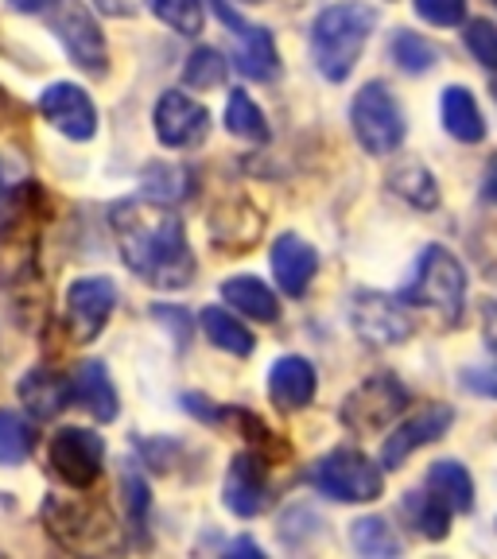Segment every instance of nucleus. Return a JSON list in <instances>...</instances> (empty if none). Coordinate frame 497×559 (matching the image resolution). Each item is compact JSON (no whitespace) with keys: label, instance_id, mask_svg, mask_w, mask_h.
Returning a JSON list of instances; mask_svg holds the SVG:
<instances>
[{"label":"nucleus","instance_id":"nucleus-17","mask_svg":"<svg viewBox=\"0 0 497 559\" xmlns=\"http://www.w3.org/2000/svg\"><path fill=\"white\" fill-rule=\"evenodd\" d=\"M264 466L253 451L234 454L226 471V509L237 516H257L264 509Z\"/></svg>","mask_w":497,"mask_h":559},{"label":"nucleus","instance_id":"nucleus-28","mask_svg":"<svg viewBox=\"0 0 497 559\" xmlns=\"http://www.w3.org/2000/svg\"><path fill=\"white\" fill-rule=\"evenodd\" d=\"M35 447V431L24 416L16 412H0V466H20L32 454Z\"/></svg>","mask_w":497,"mask_h":559},{"label":"nucleus","instance_id":"nucleus-14","mask_svg":"<svg viewBox=\"0 0 497 559\" xmlns=\"http://www.w3.org/2000/svg\"><path fill=\"white\" fill-rule=\"evenodd\" d=\"M218 12L237 35V70H241L245 79H257V82H272L280 74V51L272 44V32L269 27H257V24H245L241 16L226 9V0H218Z\"/></svg>","mask_w":497,"mask_h":559},{"label":"nucleus","instance_id":"nucleus-27","mask_svg":"<svg viewBox=\"0 0 497 559\" xmlns=\"http://www.w3.org/2000/svg\"><path fill=\"white\" fill-rule=\"evenodd\" d=\"M226 129L234 132V136H241V140H253V144L269 140V121H264V114L257 109V102L245 94V90H234V94H229Z\"/></svg>","mask_w":497,"mask_h":559},{"label":"nucleus","instance_id":"nucleus-37","mask_svg":"<svg viewBox=\"0 0 497 559\" xmlns=\"http://www.w3.org/2000/svg\"><path fill=\"white\" fill-rule=\"evenodd\" d=\"M482 334H486L489 349L497 354V304H486V307H482Z\"/></svg>","mask_w":497,"mask_h":559},{"label":"nucleus","instance_id":"nucleus-39","mask_svg":"<svg viewBox=\"0 0 497 559\" xmlns=\"http://www.w3.org/2000/svg\"><path fill=\"white\" fill-rule=\"evenodd\" d=\"M9 4L16 12H44L47 4H51V0H9Z\"/></svg>","mask_w":497,"mask_h":559},{"label":"nucleus","instance_id":"nucleus-22","mask_svg":"<svg viewBox=\"0 0 497 559\" xmlns=\"http://www.w3.org/2000/svg\"><path fill=\"white\" fill-rule=\"evenodd\" d=\"M199 323H202V334L218 349H226V354H237V358H249V354H253V346H257L253 331H249L234 311H226V307H202Z\"/></svg>","mask_w":497,"mask_h":559},{"label":"nucleus","instance_id":"nucleus-30","mask_svg":"<svg viewBox=\"0 0 497 559\" xmlns=\"http://www.w3.org/2000/svg\"><path fill=\"white\" fill-rule=\"evenodd\" d=\"M229 74V62L222 59V51H214V47H199V51L187 55V67H184V82L194 90H218L222 82H226Z\"/></svg>","mask_w":497,"mask_h":559},{"label":"nucleus","instance_id":"nucleus-25","mask_svg":"<svg viewBox=\"0 0 497 559\" xmlns=\"http://www.w3.org/2000/svg\"><path fill=\"white\" fill-rule=\"evenodd\" d=\"M389 191H393L397 199L409 202V206H416V210H431L439 202L436 179H431L428 167H419V164L397 167V171L389 175Z\"/></svg>","mask_w":497,"mask_h":559},{"label":"nucleus","instance_id":"nucleus-43","mask_svg":"<svg viewBox=\"0 0 497 559\" xmlns=\"http://www.w3.org/2000/svg\"><path fill=\"white\" fill-rule=\"evenodd\" d=\"M494 97H497V86H494Z\"/></svg>","mask_w":497,"mask_h":559},{"label":"nucleus","instance_id":"nucleus-29","mask_svg":"<svg viewBox=\"0 0 497 559\" xmlns=\"http://www.w3.org/2000/svg\"><path fill=\"white\" fill-rule=\"evenodd\" d=\"M389 51H393V62L404 70V74H428L439 59L431 39H424V35H416V32H397Z\"/></svg>","mask_w":497,"mask_h":559},{"label":"nucleus","instance_id":"nucleus-33","mask_svg":"<svg viewBox=\"0 0 497 559\" xmlns=\"http://www.w3.org/2000/svg\"><path fill=\"white\" fill-rule=\"evenodd\" d=\"M463 39H466V51H471L482 67L497 70V24L494 20H474V24H466Z\"/></svg>","mask_w":497,"mask_h":559},{"label":"nucleus","instance_id":"nucleus-24","mask_svg":"<svg viewBox=\"0 0 497 559\" xmlns=\"http://www.w3.org/2000/svg\"><path fill=\"white\" fill-rule=\"evenodd\" d=\"M451 513L454 509L447 501H439L436 493H404V516L416 524V533H424L428 540H443L451 533Z\"/></svg>","mask_w":497,"mask_h":559},{"label":"nucleus","instance_id":"nucleus-12","mask_svg":"<svg viewBox=\"0 0 497 559\" xmlns=\"http://www.w3.org/2000/svg\"><path fill=\"white\" fill-rule=\"evenodd\" d=\"M39 114L47 117L55 132L67 140H90L97 132V109L90 94L74 82H55L39 94Z\"/></svg>","mask_w":497,"mask_h":559},{"label":"nucleus","instance_id":"nucleus-35","mask_svg":"<svg viewBox=\"0 0 497 559\" xmlns=\"http://www.w3.org/2000/svg\"><path fill=\"white\" fill-rule=\"evenodd\" d=\"M463 389L497 401V366H466L463 369Z\"/></svg>","mask_w":497,"mask_h":559},{"label":"nucleus","instance_id":"nucleus-1","mask_svg":"<svg viewBox=\"0 0 497 559\" xmlns=\"http://www.w3.org/2000/svg\"><path fill=\"white\" fill-rule=\"evenodd\" d=\"M117 249L129 272L152 288H187L194 280V257L184 222L156 199H125L109 210Z\"/></svg>","mask_w":497,"mask_h":559},{"label":"nucleus","instance_id":"nucleus-42","mask_svg":"<svg viewBox=\"0 0 497 559\" xmlns=\"http://www.w3.org/2000/svg\"><path fill=\"white\" fill-rule=\"evenodd\" d=\"M489 4H494V9H497V0H489Z\"/></svg>","mask_w":497,"mask_h":559},{"label":"nucleus","instance_id":"nucleus-20","mask_svg":"<svg viewBox=\"0 0 497 559\" xmlns=\"http://www.w3.org/2000/svg\"><path fill=\"white\" fill-rule=\"evenodd\" d=\"M222 299H226L237 314H249L257 323H276L280 319L276 292L257 276H229L226 284H222Z\"/></svg>","mask_w":497,"mask_h":559},{"label":"nucleus","instance_id":"nucleus-31","mask_svg":"<svg viewBox=\"0 0 497 559\" xmlns=\"http://www.w3.org/2000/svg\"><path fill=\"white\" fill-rule=\"evenodd\" d=\"M149 9L156 12L159 24H167L179 35H199L202 24H206L202 0H149Z\"/></svg>","mask_w":497,"mask_h":559},{"label":"nucleus","instance_id":"nucleus-11","mask_svg":"<svg viewBox=\"0 0 497 559\" xmlns=\"http://www.w3.org/2000/svg\"><path fill=\"white\" fill-rule=\"evenodd\" d=\"M451 424H454L451 404H428V408H419L412 419H404L401 428L389 431V439L381 443V466L384 471H401L412 451L443 439L447 431H451Z\"/></svg>","mask_w":497,"mask_h":559},{"label":"nucleus","instance_id":"nucleus-26","mask_svg":"<svg viewBox=\"0 0 497 559\" xmlns=\"http://www.w3.org/2000/svg\"><path fill=\"white\" fill-rule=\"evenodd\" d=\"M350 544L369 559L401 556V540H397L393 524L381 521V516H362V521L350 524Z\"/></svg>","mask_w":497,"mask_h":559},{"label":"nucleus","instance_id":"nucleus-9","mask_svg":"<svg viewBox=\"0 0 497 559\" xmlns=\"http://www.w3.org/2000/svg\"><path fill=\"white\" fill-rule=\"evenodd\" d=\"M350 323L374 346H401L412 338V319L409 311H401V304L381 292H358L354 296V311H350Z\"/></svg>","mask_w":497,"mask_h":559},{"label":"nucleus","instance_id":"nucleus-7","mask_svg":"<svg viewBox=\"0 0 497 559\" xmlns=\"http://www.w3.org/2000/svg\"><path fill=\"white\" fill-rule=\"evenodd\" d=\"M409 408V389L393 373H374L342 401V424L354 436H381Z\"/></svg>","mask_w":497,"mask_h":559},{"label":"nucleus","instance_id":"nucleus-6","mask_svg":"<svg viewBox=\"0 0 497 559\" xmlns=\"http://www.w3.org/2000/svg\"><path fill=\"white\" fill-rule=\"evenodd\" d=\"M404 299L419 307H436L443 314H459L466 299V272L459 264V257L447 253L443 245H428L424 257L416 264V276H412Z\"/></svg>","mask_w":497,"mask_h":559},{"label":"nucleus","instance_id":"nucleus-40","mask_svg":"<svg viewBox=\"0 0 497 559\" xmlns=\"http://www.w3.org/2000/svg\"><path fill=\"white\" fill-rule=\"evenodd\" d=\"M229 551H245V556H261V548L257 544H249V540H241V544H234Z\"/></svg>","mask_w":497,"mask_h":559},{"label":"nucleus","instance_id":"nucleus-41","mask_svg":"<svg viewBox=\"0 0 497 559\" xmlns=\"http://www.w3.org/2000/svg\"><path fill=\"white\" fill-rule=\"evenodd\" d=\"M245 4H261V0H245Z\"/></svg>","mask_w":497,"mask_h":559},{"label":"nucleus","instance_id":"nucleus-19","mask_svg":"<svg viewBox=\"0 0 497 559\" xmlns=\"http://www.w3.org/2000/svg\"><path fill=\"white\" fill-rule=\"evenodd\" d=\"M16 393H20V401H24V408L32 412V416L51 419L70 404V396H74V384H67L59 373H51V369H32V373L20 381Z\"/></svg>","mask_w":497,"mask_h":559},{"label":"nucleus","instance_id":"nucleus-23","mask_svg":"<svg viewBox=\"0 0 497 559\" xmlns=\"http://www.w3.org/2000/svg\"><path fill=\"white\" fill-rule=\"evenodd\" d=\"M428 489L436 493L439 501H447V506L454 509V513H471L474 509V481L471 474H466L463 463H431L428 471Z\"/></svg>","mask_w":497,"mask_h":559},{"label":"nucleus","instance_id":"nucleus-3","mask_svg":"<svg viewBox=\"0 0 497 559\" xmlns=\"http://www.w3.org/2000/svg\"><path fill=\"white\" fill-rule=\"evenodd\" d=\"M384 466H374V459L354 447H339V451L323 454L311 471V486L331 501H342V506H366V501H377L384 489L381 478Z\"/></svg>","mask_w":497,"mask_h":559},{"label":"nucleus","instance_id":"nucleus-4","mask_svg":"<svg viewBox=\"0 0 497 559\" xmlns=\"http://www.w3.org/2000/svg\"><path fill=\"white\" fill-rule=\"evenodd\" d=\"M350 124L369 156H389L404 140V114L384 82H366L350 102Z\"/></svg>","mask_w":497,"mask_h":559},{"label":"nucleus","instance_id":"nucleus-32","mask_svg":"<svg viewBox=\"0 0 497 559\" xmlns=\"http://www.w3.org/2000/svg\"><path fill=\"white\" fill-rule=\"evenodd\" d=\"M144 191H149V199L156 202H179L191 194V175L184 171V167H149L144 171Z\"/></svg>","mask_w":497,"mask_h":559},{"label":"nucleus","instance_id":"nucleus-38","mask_svg":"<svg viewBox=\"0 0 497 559\" xmlns=\"http://www.w3.org/2000/svg\"><path fill=\"white\" fill-rule=\"evenodd\" d=\"M482 191H486V199L497 206V159L486 167V179H482Z\"/></svg>","mask_w":497,"mask_h":559},{"label":"nucleus","instance_id":"nucleus-16","mask_svg":"<svg viewBox=\"0 0 497 559\" xmlns=\"http://www.w3.org/2000/svg\"><path fill=\"white\" fill-rule=\"evenodd\" d=\"M315 366L299 354H284L269 369V396L280 412H299L315 401Z\"/></svg>","mask_w":497,"mask_h":559},{"label":"nucleus","instance_id":"nucleus-13","mask_svg":"<svg viewBox=\"0 0 497 559\" xmlns=\"http://www.w3.org/2000/svg\"><path fill=\"white\" fill-rule=\"evenodd\" d=\"M156 136L164 148H194L206 140L210 129V114L202 109L199 102H191L179 90H167L164 97L156 102Z\"/></svg>","mask_w":497,"mask_h":559},{"label":"nucleus","instance_id":"nucleus-15","mask_svg":"<svg viewBox=\"0 0 497 559\" xmlns=\"http://www.w3.org/2000/svg\"><path fill=\"white\" fill-rule=\"evenodd\" d=\"M315 272H319V253L296 234H280L272 241V276H276L280 292L288 296H304L311 288Z\"/></svg>","mask_w":497,"mask_h":559},{"label":"nucleus","instance_id":"nucleus-5","mask_svg":"<svg viewBox=\"0 0 497 559\" xmlns=\"http://www.w3.org/2000/svg\"><path fill=\"white\" fill-rule=\"evenodd\" d=\"M39 16H47V27H51L55 39L67 47L74 67H82L86 74H105V67H109L105 35L82 0H51Z\"/></svg>","mask_w":497,"mask_h":559},{"label":"nucleus","instance_id":"nucleus-10","mask_svg":"<svg viewBox=\"0 0 497 559\" xmlns=\"http://www.w3.org/2000/svg\"><path fill=\"white\" fill-rule=\"evenodd\" d=\"M117 307V288L114 280L105 276H82L67 288V319L70 331L79 342H94L105 331L109 314Z\"/></svg>","mask_w":497,"mask_h":559},{"label":"nucleus","instance_id":"nucleus-36","mask_svg":"<svg viewBox=\"0 0 497 559\" xmlns=\"http://www.w3.org/2000/svg\"><path fill=\"white\" fill-rule=\"evenodd\" d=\"M125 493H129L132 521H140V516H144V509H149V486H144L137 474H125Z\"/></svg>","mask_w":497,"mask_h":559},{"label":"nucleus","instance_id":"nucleus-21","mask_svg":"<svg viewBox=\"0 0 497 559\" xmlns=\"http://www.w3.org/2000/svg\"><path fill=\"white\" fill-rule=\"evenodd\" d=\"M74 396H79L82 404H86V412L94 419H102V424H109V419H117V389L114 381H109V373H105L102 361H82L79 369H74Z\"/></svg>","mask_w":497,"mask_h":559},{"label":"nucleus","instance_id":"nucleus-2","mask_svg":"<svg viewBox=\"0 0 497 559\" xmlns=\"http://www.w3.org/2000/svg\"><path fill=\"white\" fill-rule=\"evenodd\" d=\"M377 9L374 4H362V0H342L331 4L315 16L311 24V55L319 74L331 82H346L354 62L366 51L369 35L377 27Z\"/></svg>","mask_w":497,"mask_h":559},{"label":"nucleus","instance_id":"nucleus-34","mask_svg":"<svg viewBox=\"0 0 497 559\" xmlns=\"http://www.w3.org/2000/svg\"><path fill=\"white\" fill-rule=\"evenodd\" d=\"M412 9L436 27H454L466 20V0H412Z\"/></svg>","mask_w":497,"mask_h":559},{"label":"nucleus","instance_id":"nucleus-18","mask_svg":"<svg viewBox=\"0 0 497 559\" xmlns=\"http://www.w3.org/2000/svg\"><path fill=\"white\" fill-rule=\"evenodd\" d=\"M439 114H443V129L463 144H478L486 140V117H482L478 102L466 86H447L439 97Z\"/></svg>","mask_w":497,"mask_h":559},{"label":"nucleus","instance_id":"nucleus-8","mask_svg":"<svg viewBox=\"0 0 497 559\" xmlns=\"http://www.w3.org/2000/svg\"><path fill=\"white\" fill-rule=\"evenodd\" d=\"M47 459H51V471L59 474L67 486L86 489L102 478L105 466V443L97 431L90 428H62L51 436L47 447Z\"/></svg>","mask_w":497,"mask_h":559}]
</instances>
